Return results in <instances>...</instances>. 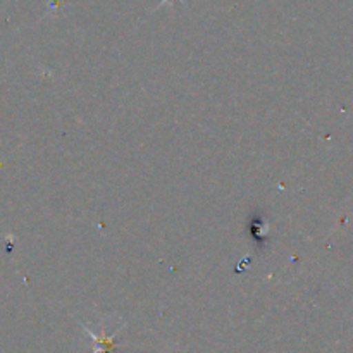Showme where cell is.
<instances>
[{
    "mask_svg": "<svg viewBox=\"0 0 353 353\" xmlns=\"http://www.w3.org/2000/svg\"><path fill=\"white\" fill-rule=\"evenodd\" d=\"M110 319H112V317H109V319H103L102 323L97 324V327H99L97 331L93 330V327L86 326V324L81 323V321H78V324L83 327V331H85V333L92 338V341H93V352L92 353H116V336L119 334L121 327H123L124 324L123 326L119 324V326H117L112 333H109L107 330H109Z\"/></svg>",
    "mask_w": 353,
    "mask_h": 353,
    "instance_id": "obj_1",
    "label": "cell"
},
{
    "mask_svg": "<svg viewBox=\"0 0 353 353\" xmlns=\"http://www.w3.org/2000/svg\"><path fill=\"white\" fill-rule=\"evenodd\" d=\"M168 2H176V0H162L161 6H162V3H168Z\"/></svg>",
    "mask_w": 353,
    "mask_h": 353,
    "instance_id": "obj_2",
    "label": "cell"
}]
</instances>
